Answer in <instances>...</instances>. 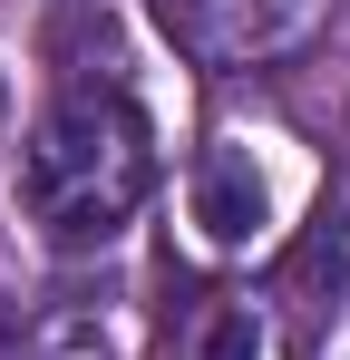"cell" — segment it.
I'll use <instances>...</instances> for the list:
<instances>
[{
    "mask_svg": "<svg viewBox=\"0 0 350 360\" xmlns=\"http://www.w3.org/2000/svg\"><path fill=\"white\" fill-rule=\"evenodd\" d=\"M146 185H156V156H146V117L117 98V88H68L39 136H30V156H20V195H30V214L49 224V243H108L136 205H146Z\"/></svg>",
    "mask_w": 350,
    "mask_h": 360,
    "instance_id": "cell-1",
    "label": "cell"
},
{
    "mask_svg": "<svg viewBox=\"0 0 350 360\" xmlns=\"http://www.w3.org/2000/svg\"><path fill=\"white\" fill-rule=\"evenodd\" d=\"M185 205H195V234L224 243V253L273 224V185H263V166H253L243 146H214V156L195 166V195H185Z\"/></svg>",
    "mask_w": 350,
    "mask_h": 360,
    "instance_id": "cell-2",
    "label": "cell"
},
{
    "mask_svg": "<svg viewBox=\"0 0 350 360\" xmlns=\"http://www.w3.org/2000/svg\"><path fill=\"white\" fill-rule=\"evenodd\" d=\"M263 341H273V331H263L253 302H214V311L195 321V351L185 360H263Z\"/></svg>",
    "mask_w": 350,
    "mask_h": 360,
    "instance_id": "cell-3",
    "label": "cell"
},
{
    "mask_svg": "<svg viewBox=\"0 0 350 360\" xmlns=\"http://www.w3.org/2000/svg\"><path fill=\"white\" fill-rule=\"evenodd\" d=\"M39 360H108V331L88 311H58L49 331H39Z\"/></svg>",
    "mask_w": 350,
    "mask_h": 360,
    "instance_id": "cell-4",
    "label": "cell"
},
{
    "mask_svg": "<svg viewBox=\"0 0 350 360\" xmlns=\"http://www.w3.org/2000/svg\"><path fill=\"white\" fill-rule=\"evenodd\" d=\"M0 98H10V88H0Z\"/></svg>",
    "mask_w": 350,
    "mask_h": 360,
    "instance_id": "cell-5",
    "label": "cell"
}]
</instances>
